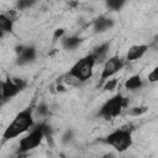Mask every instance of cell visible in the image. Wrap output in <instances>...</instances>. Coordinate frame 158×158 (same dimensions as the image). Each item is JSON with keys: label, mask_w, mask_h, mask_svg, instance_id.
<instances>
[{"label": "cell", "mask_w": 158, "mask_h": 158, "mask_svg": "<svg viewBox=\"0 0 158 158\" xmlns=\"http://www.w3.org/2000/svg\"><path fill=\"white\" fill-rule=\"evenodd\" d=\"M33 106L35 104H31L30 106L15 115L12 121L7 125L1 135V143H6L14 138H17L19 136L26 133L30 128H32V126L35 125Z\"/></svg>", "instance_id": "obj_1"}, {"label": "cell", "mask_w": 158, "mask_h": 158, "mask_svg": "<svg viewBox=\"0 0 158 158\" xmlns=\"http://www.w3.org/2000/svg\"><path fill=\"white\" fill-rule=\"evenodd\" d=\"M26 133L27 135L20 139L16 153L17 156H25L28 152L36 149L38 146H41L44 138H52V126L46 121H41L37 125L35 123L32 128H30Z\"/></svg>", "instance_id": "obj_2"}, {"label": "cell", "mask_w": 158, "mask_h": 158, "mask_svg": "<svg viewBox=\"0 0 158 158\" xmlns=\"http://www.w3.org/2000/svg\"><path fill=\"white\" fill-rule=\"evenodd\" d=\"M128 104H130L128 96H123L121 93H117L114 96H111L110 99H107L100 106V109L98 111V116L106 121L114 120L117 116H120L125 109L128 107Z\"/></svg>", "instance_id": "obj_3"}, {"label": "cell", "mask_w": 158, "mask_h": 158, "mask_svg": "<svg viewBox=\"0 0 158 158\" xmlns=\"http://www.w3.org/2000/svg\"><path fill=\"white\" fill-rule=\"evenodd\" d=\"M105 144L112 147L115 151L122 153L128 151L133 144V137H132V128L127 127H120L110 132L105 138L101 139Z\"/></svg>", "instance_id": "obj_4"}, {"label": "cell", "mask_w": 158, "mask_h": 158, "mask_svg": "<svg viewBox=\"0 0 158 158\" xmlns=\"http://www.w3.org/2000/svg\"><path fill=\"white\" fill-rule=\"evenodd\" d=\"M96 65V60L95 57L93 56V53L90 52L89 54L81 57L80 59H78L68 70L67 75L77 79L80 83H85L88 80L91 79L93 74H94V68Z\"/></svg>", "instance_id": "obj_5"}, {"label": "cell", "mask_w": 158, "mask_h": 158, "mask_svg": "<svg viewBox=\"0 0 158 158\" xmlns=\"http://www.w3.org/2000/svg\"><path fill=\"white\" fill-rule=\"evenodd\" d=\"M26 86H27V81L20 77H7L6 79H4L1 86L4 102L17 96L22 90H25Z\"/></svg>", "instance_id": "obj_6"}, {"label": "cell", "mask_w": 158, "mask_h": 158, "mask_svg": "<svg viewBox=\"0 0 158 158\" xmlns=\"http://www.w3.org/2000/svg\"><path fill=\"white\" fill-rule=\"evenodd\" d=\"M125 59L120 56H111L109 57L102 65L101 73H100V85L109 78L115 77L123 67H125Z\"/></svg>", "instance_id": "obj_7"}, {"label": "cell", "mask_w": 158, "mask_h": 158, "mask_svg": "<svg viewBox=\"0 0 158 158\" xmlns=\"http://www.w3.org/2000/svg\"><path fill=\"white\" fill-rule=\"evenodd\" d=\"M15 53H16V59L15 63L20 67L28 65L33 63L37 58V48L32 44H19L15 47Z\"/></svg>", "instance_id": "obj_8"}, {"label": "cell", "mask_w": 158, "mask_h": 158, "mask_svg": "<svg viewBox=\"0 0 158 158\" xmlns=\"http://www.w3.org/2000/svg\"><path fill=\"white\" fill-rule=\"evenodd\" d=\"M17 19V10H7L6 12L0 14V38L14 31V25Z\"/></svg>", "instance_id": "obj_9"}, {"label": "cell", "mask_w": 158, "mask_h": 158, "mask_svg": "<svg viewBox=\"0 0 158 158\" xmlns=\"http://www.w3.org/2000/svg\"><path fill=\"white\" fill-rule=\"evenodd\" d=\"M115 26V21L114 19L101 15L99 17H96L93 22V32L94 33H104L109 30H111Z\"/></svg>", "instance_id": "obj_10"}, {"label": "cell", "mask_w": 158, "mask_h": 158, "mask_svg": "<svg viewBox=\"0 0 158 158\" xmlns=\"http://www.w3.org/2000/svg\"><path fill=\"white\" fill-rule=\"evenodd\" d=\"M149 44H133L128 48L125 60L126 62H136L144 57V54L148 52Z\"/></svg>", "instance_id": "obj_11"}, {"label": "cell", "mask_w": 158, "mask_h": 158, "mask_svg": "<svg viewBox=\"0 0 158 158\" xmlns=\"http://www.w3.org/2000/svg\"><path fill=\"white\" fill-rule=\"evenodd\" d=\"M110 48H111V43L110 42H102V43H100L99 46H96L94 48V51L91 53L95 57L96 64H101L109 58Z\"/></svg>", "instance_id": "obj_12"}, {"label": "cell", "mask_w": 158, "mask_h": 158, "mask_svg": "<svg viewBox=\"0 0 158 158\" xmlns=\"http://www.w3.org/2000/svg\"><path fill=\"white\" fill-rule=\"evenodd\" d=\"M144 85V81L142 79V77L139 74H133L131 77H128L126 80H125V89L128 90V91H136V90H139L142 89Z\"/></svg>", "instance_id": "obj_13"}, {"label": "cell", "mask_w": 158, "mask_h": 158, "mask_svg": "<svg viewBox=\"0 0 158 158\" xmlns=\"http://www.w3.org/2000/svg\"><path fill=\"white\" fill-rule=\"evenodd\" d=\"M62 40V47L67 51H74L77 49L80 43L83 42V38L80 36L77 35H72V36H64L60 38Z\"/></svg>", "instance_id": "obj_14"}, {"label": "cell", "mask_w": 158, "mask_h": 158, "mask_svg": "<svg viewBox=\"0 0 158 158\" xmlns=\"http://www.w3.org/2000/svg\"><path fill=\"white\" fill-rule=\"evenodd\" d=\"M48 115H49V106L47 102L42 101V102L33 106V117L46 118Z\"/></svg>", "instance_id": "obj_15"}, {"label": "cell", "mask_w": 158, "mask_h": 158, "mask_svg": "<svg viewBox=\"0 0 158 158\" xmlns=\"http://www.w3.org/2000/svg\"><path fill=\"white\" fill-rule=\"evenodd\" d=\"M127 0H105L106 9L110 11H120L126 5Z\"/></svg>", "instance_id": "obj_16"}, {"label": "cell", "mask_w": 158, "mask_h": 158, "mask_svg": "<svg viewBox=\"0 0 158 158\" xmlns=\"http://www.w3.org/2000/svg\"><path fill=\"white\" fill-rule=\"evenodd\" d=\"M38 2V0H17L16 1V10L17 11H23L27 9H31Z\"/></svg>", "instance_id": "obj_17"}, {"label": "cell", "mask_w": 158, "mask_h": 158, "mask_svg": "<svg viewBox=\"0 0 158 158\" xmlns=\"http://www.w3.org/2000/svg\"><path fill=\"white\" fill-rule=\"evenodd\" d=\"M117 84H118V80L112 77V78L106 79V80L101 84V88H102L105 91H112V90H115V89L117 88Z\"/></svg>", "instance_id": "obj_18"}, {"label": "cell", "mask_w": 158, "mask_h": 158, "mask_svg": "<svg viewBox=\"0 0 158 158\" xmlns=\"http://www.w3.org/2000/svg\"><path fill=\"white\" fill-rule=\"evenodd\" d=\"M73 139H74V130L68 128V130H65L64 133L62 135L60 142H62L63 144H69V143H72Z\"/></svg>", "instance_id": "obj_19"}, {"label": "cell", "mask_w": 158, "mask_h": 158, "mask_svg": "<svg viewBox=\"0 0 158 158\" xmlns=\"http://www.w3.org/2000/svg\"><path fill=\"white\" fill-rule=\"evenodd\" d=\"M147 110H148L147 106H142V105H139V106H133V107H131L128 114H130L131 116L137 117V116H142L143 114H146Z\"/></svg>", "instance_id": "obj_20"}, {"label": "cell", "mask_w": 158, "mask_h": 158, "mask_svg": "<svg viewBox=\"0 0 158 158\" xmlns=\"http://www.w3.org/2000/svg\"><path fill=\"white\" fill-rule=\"evenodd\" d=\"M147 80H148V83H152V84L158 81V68H157V67H154V68L148 73Z\"/></svg>", "instance_id": "obj_21"}, {"label": "cell", "mask_w": 158, "mask_h": 158, "mask_svg": "<svg viewBox=\"0 0 158 158\" xmlns=\"http://www.w3.org/2000/svg\"><path fill=\"white\" fill-rule=\"evenodd\" d=\"M65 36V30L64 28H57V30H54V33H53V38L54 40H60L62 37H64Z\"/></svg>", "instance_id": "obj_22"}]
</instances>
